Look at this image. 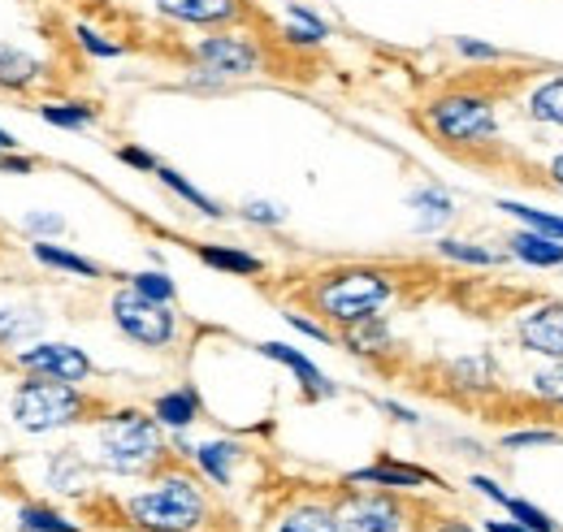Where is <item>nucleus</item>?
<instances>
[{
    "instance_id": "obj_43",
    "label": "nucleus",
    "mask_w": 563,
    "mask_h": 532,
    "mask_svg": "<svg viewBox=\"0 0 563 532\" xmlns=\"http://www.w3.org/2000/svg\"><path fill=\"white\" fill-rule=\"evenodd\" d=\"M382 411H390V420H399V424H421V415H417L412 407H404V402H395V399L382 402Z\"/></svg>"
},
{
    "instance_id": "obj_23",
    "label": "nucleus",
    "mask_w": 563,
    "mask_h": 532,
    "mask_svg": "<svg viewBox=\"0 0 563 532\" xmlns=\"http://www.w3.org/2000/svg\"><path fill=\"white\" fill-rule=\"evenodd\" d=\"M48 485L57 489V494H87V485H91V464L74 451V446H66V451H57L53 455V464H48Z\"/></svg>"
},
{
    "instance_id": "obj_46",
    "label": "nucleus",
    "mask_w": 563,
    "mask_h": 532,
    "mask_svg": "<svg viewBox=\"0 0 563 532\" xmlns=\"http://www.w3.org/2000/svg\"><path fill=\"white\" fill-rule=\"evenodd\" d=\"M547 178H551V187H560V191H563V152L551 160V165H547Z\"/></svg>"
},
{
    "instance_id": "obj_32",
    "label": "nucleus",
    "mask_w": 563,
    "mask_h": 532,
    "mask_svg": "<svg viewBox=\"0 0 563 532\" xmlns=\"http://www.w3.org/2000/svg\"><path fill=\"white\" fill-rule=\"evenodd\" d=\"M433 247H438V256H442V261H455V265H473V268L498 265V256H494V252L477 247V243H464V239H438Z\"/></svg>"
},
{
    "instance_id": "obj_12",
    "label": "nucleus",
    "mask_w": 563,
    "mask_h": 532,
    "mask_svg": "<svg viewBox=\"0 0 563 532\" xmlns=\"http://www.w3.org/2000/svg\"><path fill=\"white\" fill-rule=\"evenodd\" d=\"M347 485H377V489L404 494V489H424V485H438V476H433V472H424V467L399 464V459H377V464L347 472Z\"/></svg>"
},
{
    "instance_id": "obj_29",
    "label": "nucleus",
    "mask_w": 563,
    "mask_h": 532,
    "mask_svg": "<svg viewBox=\"0 0 563 532\" xmlns=\"http://www.w3.org/2000/svg\"><path fill=\"white\" fill-rule=\"evenodd\" d=\"M156 178H161V182H165V187H169V191H174L178 200L191 203V208H200V212H205V217H212V221H221V217H225V208H221V203L212 200V196H205L200 187H191V182H187V178H183L178 169L161 165V169H156Z\"/></svg>"
},
{
    "instance_id": "obj_40",
    "label": "nucleus",
    "mask_w": 563,
    "mask_h": 532,
    "mask_svg": "<svg viewBox=\"0 0 563 532\" xmlns=\"http://www.w3.org/2000/svg\"><path fill=\"white\" fill-rule=\"evenodd\" d=\"M118 160L131 165V169H143V174H156V169H161V160H156L147 147H135V143H122V147H118Z\"/></svg>"
},
{
    "instance_id": "obj_2",
    "label": "nucleus",
    "mask_w": 563,
    "mask_h": 532,
    "mask_svg": "<svg viewBox=\"0 0 563 532\" xmlns=\"http://www.w3.org/2000/svg\"><path fill=\"white\" fill-rule=\"evenodd\" d=\"M169 459V442H165V429L143 415L135 407H122V411H109L100 424H96V464L104 472H118V476H147Z\"/></svg>"
},
{
    "instance_id": "obj_37",
    "label": "nucleus",
    "mask_w": 563,
    "mask_h": 532,
    "mask_svg": "<svg viewBox=\"0 0 563 532\" xmlns=\"http://www.w3.org/2000/svg\"><path fill=\"white\" fill-rule=\"evenodd\" d=\"M243 221H252V225H282V221H286V212L269 200H247L243 203Z\"/></svg>"
},
{
    "instance_id": "obj_31",
    "label": "nucleus",
    "mask_w": 563,
    "mask_h": 532,
    "mask_svg": "<svg viewBox=\"0 0 563 532\" xmlns=\"http://www.w3.org/2000/svg\"><path fill=\"white\" fill-rule=\"evenodd\" d=\"M451 377H455V386H460V390H490V381H494L490 355L455 359V364H451Z\"/></svg>"
},
{
    "instance_id": "obj_17",
    "label": "nucleus",
    "mask_w": 563,
    "mask_h": 532,
    "mask_svg": "<svg viewBox=\"0 0 563 532\" xmlns=\"http://www.w3.org/2000/svg\"><path fill=\"white\" fill-rule=\"evenodd\" d=\"M507 252L529 268H563V243L560 239H547L538 230H516L507 239Z\"/></svg>"
},
{
    "instance_id": "obj_18",
    "label": "nucleus",
    "mask_w": 563,
    "mask_h": 532,
    "mask_svg": "<svg viewBox=\"0 0 563 532\" xmlns=\"http://www.w3.org/2000/svg\"><path fill=\"white\" fill-rule=\"evenodd\" d=\"M343 346L360 355V359H382L395 351V333L386 325V317H373V321H360V325H347L343 330Z\"/></svg>"
},
{
    "instance_id": "obj_21",
    "label": "nucleus",
    "mask_w": 563,
    "mask_h": 532,
    "mask_svg": "<svg viewBox=\"0 0 563 532\" xmlns=\"http://www.w3.org/2000/svg\"><path fill=\"white\" fill-rule=\"evenodd\" d=\"M274 532H343V524H339V511L325 502H295L278 516Z\"/></svg>"
},
{
    "instance_id": "obj_4",
    "label": "nucleus",
    "mask_w": 563,
    "mask_h": 532,
    "mask_svg": "<svg viewBox=\"0 0 563 532\" xmlns=\"http://www.w3.org/2000/svg\"><path fill=\"white\" fill-rule=\"evenodd\" d=\"M9 415L22 433H57V429H70L78 420H87L91 399L82 395V386L31 373L26 381H18V390L9 399Z\"/></svg>"
},
{
    "instance_id": "obj_15",
    "label": "nucleus",
    "mask_w": 563,
    "mask_h": 532,
    "mask_svg": "<svg viewBox=\"0 0 563 532\" xmlns=\"http://www.w3.org/2000/svg\"><path fill=\"white\" fill-rule=\"evenodd\" d=\"M152 420H156L161 429H169V433L191 429V424L200 420V395H196L191 386H178V390L156 395V402H152Z\"/></svg>"
},
{
    "instance_id": "obj_22",
    "label": "nucleus",
    "mask_w": 563,
    "mask_h": 532,
    "mask_svg": "<svg viewBox=\"0 0 563 532\" xmlns=\"http://www.w3.org/2000/svg\"><path fill=\"white\" fill-rule=\"evenodd\" d=\"M31 256L44 268H57V273H70V277H87V281H100V277H104V268L96 265V261H87V256H78V252H66V247H57V243H48V239H35V243H31Z\"/></svg>"
},
{
    "instance_id": "obj_19",
    "label": "nucleus",
    "mask_w": 563,
    "mask_h": 532,
    "mask_svg": "<svg viewBox=\"0 0 563 532\" xmlns=\"http://www.w3.org/2000/svg\"><path fill=\"white\" fill-rule=\"evenodd\" d=\"M191 464L209 476L212 485H230L234 480V464L243 459V446L234 442H200V446H187Z\"/></svg>"
},
{
    "instance_id": "obj_5",
    "label": "nucleus",
    "mask_w": 563,
    "mask_h": 532,
    "mask_svg": "<svg viewBox=\"0 0 563 532\" xmlns=\"http://www.w3.org/2000/svg\"><path fill=\"white\" fill-rule=\"evenodd\" d=\"M424 126L451 152H477V147L498 143V113H494L490 96H477V91H446L429 100Z\"/></svg>"
},
{
    "instance_id": "obj_11",
    "label": "nucleus",
    "mask_w": 563,
    "mask_h": 532,
    "mask_svg": "<svg viewBox=\"0 0 563 532\" xmlns=\"http://www.w3.org/2000/svg\"><path fill=\"white\" fill-rule=\"evenodd\" d=\"M261 355L282 364V368H290L295 381H299V390H303L308 399H334V395H339V386H334L303 351H295V346H286V342H261Z\"/></svg>"
},
{
    "instance_id": "obj_36",
    "label": "nucleus",
    "mask_w": 563,
    "mask_h": 532,
    "mask_svg": "<svg viewBox=\"0 0 563 532\" xmlns=\"http://www.w3.org/2000/svg\"><path fill=\"white\" fill-rule=\"evenodd\" d=\"M563 442L560 429H520V433H503V446L507 451H529V446H555Z\"/></svg>"
},
{
    "instance_id": "obj_26",
    "label": "nucleus",
    "mask_w": 563,
    "mask_h": 532,
    "mask_svg": "<svg viewBox=\"0 0 563 532\" xmlns=\"http://www.w3.org/2000/svg\"><path fill=\"white\" fill-rule=\"evenodd\" d=\"M525 113H529L533 122H542V126H563V74L560 78L538 82V87L529 91Z\"/></svg>"
},
{
    "instance_id": "obj_8",
    "label": "nucleus",
    "mask_w": 563,
    "mask_h": 532,
    "mask_svg": "<svg viewBox=\"0 0 563 532\" xmlns=\"http://www.w3.org/2000/svg\"><path fill=\"white\" fill-rule=\"evenodd\" d=\"M196 62L205 74L225 82V78H252L265 66V53H261L256 40H247L239 31H225V35H209V40L196 44Z\"/></svg>"
},
{
    "instance_id": "obj_25",
    "label": "nucleus",
    "mask_w": 563,
    "mask_h": 532,
    "mask_svg": "<svg viewBox=\"0 0 563 532\" xmlns=\"http://www.w3.org/2000/svg\"><path fill=\"white\" fill-rule=\"evenodd\" d=\"M408 208H417V230H442L451 217H455V200L442 191V187H421L408 196Z\"/></svg>"
},
{
    "instance_id": "obj_41",
    "label": "nucleus",
    "mask_w": 563,
    "mask_h": 532,
    "mask_svg": "<svg viewBox=\"0 0 563 532\" xmlns=\"http://www.w3.org/2000/svg\"><path fill=\"white\" fill-rule=\"evenodd\" d=\"M286 325H290V330H299L303 337H317V342H330V337H334L325 325H317V321H308V317H299V312H286Z\"/></svg>"
},
{
    "instance_id": "obj_30",
    "label": "nucleus",
    "mask_w": 563,
    "mask_h": 532,
    "mask_svg": "<svg viewBox=\"0 0 563 532\" xmlns=\"http://www.w3.org/2000/svg\"><path fill=\"white\" fill-rule=\"evenodd\" d=\"M498 208H503L507 217H516L525 230H538V234H547V239H560V243H563V217H560V212H547V208H529V203H516V200H498Z\"/></svg>"
},
{
    "instance_id": "obj_1",
    "label": "nucleus",
    "mask_w": 563,
    "mask_h": 532,
    "mask_svg": "<svg viewBox=\"0 0 563 532\" xmlns=\"http://www.w3.org/2000/svg\"><path fill=\"white\" fill-rule=\"evenodd\" d=\"M399 295L395 277L386 268H373V265H347V268H330L317 277L312 286V308L347 330V325H360V321H373L390 308V299Z\"/></svg>"
},
{
    "instance_id": "obj_10",
    "label": "nucleus",
    "mask_w": 563,
    "mask_h": 532,
    "mask_svg": "<svg viewBox=\"0 0 563 532\" xmlns=\"http://www.w3.org/2000/svg\"><path fill=\"white\" fill-rule=\"evenodd\" d=\"M516 337L529 355L542 359H563V303L560 299H542L533 308H525L516 317Z\"/></svg>"
},
{
    "instance_id": "obj_44",
    "label": "nucleus",
    "mask_w": 563,
    "mask_h": 532,
    "mask_svg": "<svg viewBox=\"0 0 563 532\" xmlns=\"http://www.w3.org/2000/svg\"><path fill=\"white\" fill-rule=\"evenodd\" d=\"M482 532H529V529H525L520 520H511V516H507V520H486V529Z\"/></svg>"
},
{
    "instance_id": "obj_3",
    "label": "nucleus",
    "mask_w": 563,
    "mask_h": 532,
    "mask_svg": "<svg viewBox=\"0 0 563 532\" xmlns=\"http://www.w3.org/2000/svg\"><path fill=\"white\" fill-rule=\"evenodd\" d=\"M122 511H126V524L140 532H205L212 520L209 494L183 472H169L152 489L126 498Z\"/></svg>"
},
{
    "instance_id": "obj_27",
    "label": "nucleus",
    "mask_w": 563,
    "mask_h": 532,
    "mask_svg": "<svg viewBox=\"0 0 563 532\" xmlns=\"http://www.w3.org/2000/svg\"><path fill=\"white\" fill-rule=\"evenodd\" d=\"M40 118L57 131H87L96 126V104H82V100H57V104H40Z\"/></svg>"
},
{
    "instance_id": "obj_7",
    "label": "nucleus",
    "mask_w": 563,
    "mask_h": 532,
    "mask_svg": "<svg viewBox=\"0 0 563 532\" xmlns=\"http://www.w3.org/2000/svg\"><path fill=\"white\" fill-rule=\"evenodd\" d=\"M13 364L22 373H35V377H53V381H70V386H82L96 377V364L82 346L74 342H31L13 355Z\"/></svg>"
},
{
    "instance_id": "obj_47",
    "label": "nucleus",
    "mask_w": 563,
    "mask_h": 532,
    "mask_svg": "<svg viewBox=\"0 0 563 532\" xmlns=\"http://www.w3.org/2000/svg\"><path fill=\"white\" fill-rule=\"evenodd\" d=\"M4 152H18V138L0 126V156H4Z\"/></svg>"
},
{
    "instance_id": "obj_45",
    "label": "nucleus",
    "mask_w": 563,
    "mask_h": 532,
    "mask_svg": "<svg viewBox=\"0 0 563 532\" xmlns=\"http://www.w3.org/2000/svg\"><path fill=\"white\" fill-rule=\"evenodd\" d=\"M429 532H477L473 524H464V520H438Z\"/></svg>"
},
{
    "instance_id": "obj_39",
    "label": "nucleus",
    "mask_w": 563,
    "mask_h": 532,
    "mask_svg": "<svg viewBox=\"0 0 563 532\" xmlns=\"http://www.w3.org/2000/svg\"><path fill=\"white\" fill-rule=\"evenodd\" d=\"M455 53L468 57V62H503V48H494L486 40H468V35L455 40Z\"/></svg>"
},
{
    "instance_id": "obj_35",
    "label": "nucleus",
    "mask_w": 563,
    "mask_h": 532,
    "mask_svg": "<svg viewBox=\"0 0 563 532\" xmlns=\"http://www.w3.org/2000/svg\"><path fill=\"white\" fill-rule=\"evenodd\" d=\"M74 40H78V48H87L91 57H100V62H118L126 48L122 44H113V40H104L100 31H91V26H74Z\"/></svg>"
},
{
    "instance_id": "obj_6",
    "label": "nucleus",
    "mask_w": 563,
    "mask_h": 532,
    "mask_svg": "<svg viewBox=\"0 0 563 532\" xmlns=\"http://www.w3.org/2000/svg\"><path fill=\"white\" fill-rule=\"evenodd\" d=\"M109 312H113V325H118V333H122V337H131V342H135V346H143V351H169V346H174V337H178V317H174V303L143 299L131 281H126V286L113 295Z\"/></svg>"
},
{
    "instance_id": "obj_20",
    "label": "nucleus",
    "mask_w": 563,
    "mask_h": 532,
    "mask_svg": "<svg viewBox=\"0 0 563 532\" xmlns=\"http://www.w3.org/2000/svg\"><path fill=\"white\" fill-rule=\"evenodd\" d=\"M196 256H200V265L217 268V273H225V277H261V273H265V261H261V256H252V252H243V247L200 243V247H196Z\"/></svg>"
},
{
    "instance_id": "obj_14",
    "label": "nucleus",
    "mask_w": 563,
    "mask_h": 532,
    "mask_svg": "<svg viewBox=\"0 0 563 532\" xmlns=\"http://www.w3.org/2000/svg\"><path fill=\"white\" fill-rule=\"evenodd\" d=\"M468 485H473L482 498H490L494 507H503L511 520H520V524H525L529 532H563L560 524H555V520L542 511V507H533V502H525V498L507 494V489H503L494 476H482V472H473V476H468Z\"/></svg>"
},
{
    "instance_id": "obj_28",
    "label": "nucleus",
    "mask_w": 563,
    "mask_h": 532,
    "mask_svg": "<svg viewBox=\"0 0 563 532\" xmlns=\"http://www.w3.org/2000/svg\"><path fill=\"white\" fill-rule=\"evenodd\" d=\"M18 529L22 532H82V524L70 520V516H62V511H53V507H44V502H26V507H18Z\"/></svg>"
},
{
    "instance_id": "obj_24",
    "label": "nucleus",
    "mask_w": 563,
    "mask_h": 532,
    "mask_svg": "<svg viewBox=\"0 0 563 532\" xmlns=\"http://www.w3.org/2000/svg\"><path fill=\"white\" fill-rule=\"evenodd\" d=\"M325 35H330V26H325L312 9L286 4V26H282V40H286V44H295V48H317V44H325Z\"/></svg>"
},
{
    "instance_id": "obj_34",
    "label": "nucleus",
    "mask_w": 563,
    "mask_h": 532,
    "mask_svg": "<svg viewBox=\"0 0 563 532\" xmlns=\"http://www.w3.org/2000/svg\"><path fill=\"white\" fill-rule=\"evenodd\" d=\"M533 395L551 407H563V359H551V368L533 377Z\"/></svg>"
},
{
    "instance_id": "obj_9",
    "label": "nucleus",
    "mask_w": 563,
    "mask_h": 532,
    "mask_svg": "<svg viewBox=\"0 0 563 532\" xmlns=\"http://www.w3.org/2000/svg\"><path fill=\"white\" fill-rule=\"evenodd\" d=\"M334 511L343 532H408V507L390 494H352Z\"/></svg>"
},
{
    "instance_id": "obj_33",
    "label": "nucleus",
    "mask_w": 563,
    "mask_h": 532,
    "mask_svg": "<svg viewBox=\"0 0 563 532\" xmlns=\"http://www.w3.org/2000/svg\"><path fill=\"white\" fill-rule=\"evenodd\" d=\"M131 286L140 290L143 299H156V303H174L178 299V286L165 268H143V273H131Z\"/></svg>"
},
{
    "instance_id": "obj_16",
    "label": "nucleus",
    "mask_w": 563,
    "mask_h": 532,
    "mask_svg": "<svg viewBox=\"0 0 563 532\" xmlns=\"http://www.w3.org/2000/svg\"><path fill=\"white\" fill-rule=\"evenodd\" d=\"M44 62L26 48L0 44V91H31L35 82H44Z\"/></svg>"
},
{
    "instance_id": "obj_42",
    "label": "nucleus",
    "mask_w": 563,
    "mask_h": 532,
    "mask_svg": "<svg viewBox=\"0 0 563 532\" xmlns=\"http://www.w3.org/2000/svg\"><path fill=\"white\" fill-rule=\"evenodd\" d=\"M0 174L26 178V174H35V160H31V156H18V152H4V156H0Z\"/></svg>"
},
{
    "instance_id": "obj_13",
    "label": "nucleus",
    "mask_w": 563,
    "mask_h": 532,
    "mask_svg": "<svg viewBox=\"0 0 563 532\" xmlns=\"http://www.w3.org/2000/svg\"><path fill=\"white\" fill-rule=\"evenodd\" d=\"M156 9L187 26H230L247 13L243 0H156Z\"/></svg>"
},
{
    "instance_id": "obj_38",
    "label": "nucleus",
    "mask_w": 563,
    "mask_h": 532,
    "mask_svg": "<svg viewBox=\"0 0 563 532\" xmlns=\"http://www.w3.org/2000/svg\"><path fill=\"white\" fill-rule=\"evenodd\" d=\"M22 225H26V234H35V239H53V234H66V221H62L57 212H31Z\"/></svg>"
}]
</instances>
